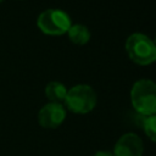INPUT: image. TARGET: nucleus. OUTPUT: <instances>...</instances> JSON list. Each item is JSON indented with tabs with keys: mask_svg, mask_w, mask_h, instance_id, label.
<instances>
[{
	"mask_svg": "<svg viewBox=\"0 0 156 156\" xmlns=\"http://www.w3.org/2000/svg\"><path fill=\"white\" fill-rule=\"evenodd\" d=\"M144 144L141 138L135 133L123 134L115 144L113 156H143Z\"/></svg>",
	"mask_w": 156,
	"mask_h": 156,
	"instance_id": "obj_6",
	"label": "nucleus"
},
{
	"mask_svg": "<svg viewBox=\"0 0 156 156\" xmlns=\"http://www.w3.org/2000/svg\"><path fill=\"white\" fill-rule=\"evenodd\" d=\"M67 95V88L60 82H50L45 87V96L50 102H63Z\"/></svg>",
	"mask_w": 156,
	"mask_h": 156,
	"instance_id": "obj_7",
	"label": "nucleus"
},
{
	"mask_svg": "<svg viewBox=\"0 0 156 156\" xmlns=\"http://www.w3.org/2000/svg\"><path fill=\"white\" fill-rule=\"evenodd\" d=\"M66 119V107L58 102H48L38 112V122L43 128L55 129Z\"/></svg>",
	"mask_w": 156,
	"mask_h": 156,
	"instance_id": "obj_5",
	"label": "nucleus"
},
{
	"mask_svg": "<svg viewBox=\"0 0 156 156\" xmlns=\"http://www.w3.org/2000/svg\"><path fill=\"white\" fill-rule=\"evenodd\" d=\"M65 107L73 113L85 115L96 106V94L90 85L78 84L67 90L65 98Z\"/></svg>",
	"mask_w": 156,
	"mask_h": 156,
	"instance_id": "obj_3",
	"label": "nucleus"
},
{
	"mask_svg": "<svg viewBox=\"0 0 156 156\" xmlns=\"http://www.w3.org/2000/svg\"><path fill=\"white\" fill-rule=\"evenodd\" d=\"M2 1H4V0H0V2H2Z\"/></svg>",
	"mask_w": 156,
	"mask_h": 156,
	"instance_id": "obj_12",
	"label": "nucleus"
},
{
	"mask_svg": "<svg viewBox=\"0 0 156 156\" xmlns=\"http://www.w3.org/2000/svg\"><path fill=\"white\" fill-rule=\"evenodd\" d=\"M39 29L49 35H61L68 32L72 26L69 16L58 9H48L43 11L37 20Z\"/></svg>",
	"mask_w": 156,
	"mask_h": 156,
	"instance_id": "obj_4",
	"label": "nucleus"
},
{
	"mask_svg": "<svg viewBox=\"0 0 156 156\" xmlns=\"http://www.w3.org/2000/svg\"><path fill=\"white\" fill-rule=\"evenodd\" d=\"M93 156H113V154L112 151H108V150H99Z\"/></svg>",
	"mask_w": 156,
	"mask_h": 156,
	"instance_id": "obj_10",
	"label": "nucleus"
},
{
	"mask_svg": "<svg viewBox=\"0 0 156 156\" xmlns=\"http://www.w3.org/2000/svg\"><path fill=\"white\" fill-rule=\"evenodd\" d=\"M141 128H143L144 133L146 134V136L151 141L156 143V115L145 117L143 121Z\"/></svg>",
	"mask_w": 156,
	"mask_h": 156,
	"instance_id": "obj_9",
	"label": "nucleus"
},
{
	"mask_svg": "<svg viewBox=\"0 0 156 156\" xmlns=\"http://www.w3.org/2000/svg\"><path fill=\"white\" fill-rule=\"evenodd\" d=\"M130 101L139 115H156V83L150 79L136 80L130 90Z\"/></svg>",
	"mask_w": 156,
	"mask_h": 156,
	"instance_id": "obj_1",
	"label": "nucleus"
},
{
	"mask_svg": "<svg viewBox=\"0 0 156 156\" xmlns=\"http://www.w3.org/2000/svg\"><path fill=\"white\" fill-rule=\"evenodd\" d=\"M68 38L72 43L77 45H84L90 39V32L89 29L83 24H73L68 29Z\"/></svg>",
	"mask_w": 156,
	"mask_h": 156,
	"instance_id": "obj_8",
	"label": "nucleus"
},
{
	"mask_svg": "<svg viewBox=\"0 0 156 156\" xmlns=\"http://www.w3.org/2000/svg\"><path fill=\"white\" fill-rule=\"evenodd\" d=\"M126 51L129 58L138 65H150L156 61V48L154 41L141 33H134L126 41Z\"/></svg>",
	"mask_w": 156,
	"mask_h": 156,
	"instance_id": "obj_2",
	"label": "nucleus"
},
{
	"mask_svg": "<svg viewBox=\"0 0 156 156\" xmlns=\"http://www.w3.org/2000/svg\"><path fill=\"white\" fill-rule=\"evenodd\" d=\"M152 41H154V44H155V48H156V35H155V39H154Z\"/></svg>",
	"mask_w": 156,
	"mask_h": 156,
	"instance_id": "obj_11",
	"label": "nucleus"
}]
</instances>
